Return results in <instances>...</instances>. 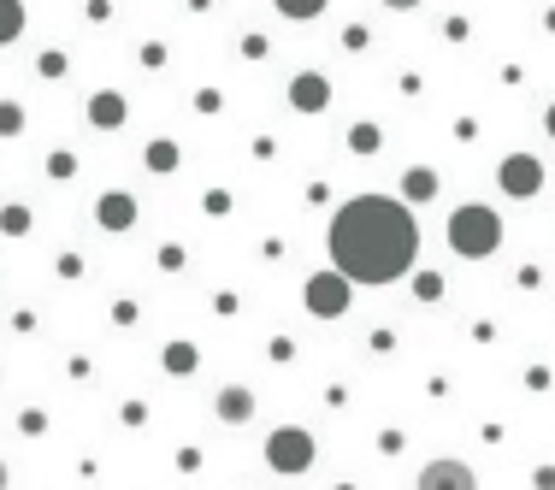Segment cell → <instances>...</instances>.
<instances>
[{
  "instance_id": "7",
  "label": "cell",
  "mask_w": 555,
  "mask_h": 490,
  "mask_svg": "<svg viewBox=\"0 0 555 490\" xmlns=\"http://www.w3.org/2000/svg\"><path fill=\"white\" fill-rule=\"evenodd\" d=\"M414 490H479V479L461 467V461H432L426 473H420V485Z\"/></svg>"
},
{
  "instance_id": "21",
  "label": "cell",
  "mask_w": 555,
  "mask_h": 490,
  "mask_svg": "<svg viewBox=\"0 0 555 490\" xmlns=\"http://www.w3.org/2000/svg\"><path fill=\"white\" fill-rule=\"evenodd\" d=\"M0 490H6V467H0Z\"/></svg>"
},
{
  "instance_id": "6",
  "label": "cell",
  "mask_w": 555,
  "mask_h": 490,
  "mask_svg": "<svg viewBox=\"0 0 555 490\" xmlns=\"http://www.w3.org/2000/svg\"><path fill=\"white\" fill-rule=\"evenodd\" d=\"M290 107H296V113H325V107H331V83H325L319 71H302V77L290 83Z\"/></svg>"
},
{
  "instance_id": "5",
  "label": "cell",
  "mask_w": 555,
  "mask_h": 490,
  "mask_svg": "<svg viewBox=\"0 0 555 490\" xmlns=\"http://www.w3.org/2000/svg\"><path fill=\"white\" fill-rule=\"evenodd\" d=\"M266 461H272V467H284V473H302V467H308L313 461V443H308V431H278V437H272V443H266Z\"/></svg>"
},
{
  "instance_id": "19",
  "label": "cell",
  "mask_w": 555,
  "mask_h": 490,
  "mask_svg": "<svg viewBox=\"0 0 555 490\" xmlns=\"http://www.w3.org/2000/svg\"><path fill=\"white\" fill-rule=\"evenodd\" d=\"M384 6H396V12H414V6H420V0H384Z\"/></svg>"
},
{
  "instance_id": "1",
  "label": "cell",
  "mask_w": 555,
  "mask_h": 490,
  "mask_svg": "<svg viewBox=\"0 0 555 490\" xmlns=\"http://www.w3.org/2000/svg\"><path fill=\"white\" fill-rule=\"evenodd\" d=\"M414 254H420V231L408 207L390 195H355L331 219V260L349 284H390L414 266Z\"/></svg>"
},
{
  "instance_id": "8",
  "label": "cell",
  "mask_w": 555,
  "mask_h": 490,
  "mask_svg": "<svg viewBox=\"0 0 555 490\" xmlns=\"http://www.w3.org/2000/svg\"><path fill=\"white\" fill-rule=\"evenodd\" d=\"M130 219H136V201H130L124 189H113V195L101 201V225H107V231H124Z\"/></svg>"
},
{
  "instance_id": "15",
  "label": "cell",
  "mask_w": 555,
  "mask_h": 490,
  "mask_svg": "<svg viewBox=\"0 0 555 490\" xmlns=\"http://www.w3.org/2000/svg\"><path fill=\"white\" fill-rule=\"evenodd\" d=\"M148 166H154V172H172V166H178L172 142H154V148H148Z\"/></svg>"
},
{
  "instance_id": "10",
  "label": "cell",
  "mask_w": 555,
  "mask_h": 490,
  "mask_svg": "<svg viewBox=\"0 0 555 490\" xmlns=\"http://www.w3.org/2000/svg\"><path fill=\"white\" fill-rule=\"evenodd\" d=\"M402 189H408V201H432V195H437V172H426V166H414V172L402 178Z\"/></svg>"
},
{
  "instance_id": "20",
  "label": "cell",
  "mask_w": 555,
  "mask_h": 490,
  "mask_svg": "<svg viewBox=\"0 0 555 490\" xmlns=\"http://www.w3.org/2000/svg\"><path fill=\"white\" fill-rule=\"evenodd\" d=\"M544 124H550V136H555V107H550V113H544Z\"/></svg>"
},
{
  "instance_id": "16",
  "label": "cell",
  "mask_w": 555,
  "mask_h": 490,
  "mask_svg": "<svg viewBox=\"0 0 555 490\" xmlns=\"http://www.w3.org/2000/svg\"><path fill=\"white\" fill-rule=\"evenodd\" d=\"M166 367L189 372V367H195V349H189V343H172V349H166Z\"/></svg>"
},
{
  "instance_id": "3",
  "label": "cell",
  "mask_w": 555,
  "mask_h": 490,
  "mask_svg": "<svg viewBox=\"0 0 555 490\" xmlns=\"http://www.w3.org/2000/svg\"><path fill=\"white\" fill-rule=\"evenodd\" d=\"M308 307L319 319H337V313L349 307V278H343V272H313L308 278Z\"/></svg>"
},
{
  "instance_id": "11",
  "label": "cell",
  "mask_w": 555,
  "mask_h": 490,
  "mask_svg": "<svg viewBox=\"0 0 555 490\" xmlns=\"http://www.w3.org/2000/svg\"><path fill=\"white\" fill-rule=\"evenodd\" d=\"M219 414H225V420H248V414H254V396H248V390H219Z\"/></svg>"
},
{
  "instance_id": "14",
  "label": "cell",
  "mask_w": 555,
  "mask_h": 490,
  "mask_svg": "<svg viewBox=\"0 0 555 490\" xmlns=\"http://www.w3.org/2000/svg\"><path fill=\"white\" fill-rule=\"evenodd\" d=\"M349 148L355 154H378V124H355L349 130Z\"/></svg>"
},
{
  "instance_id": "9",
  "label": "cell",
  "mask_w": 555,
  "mask_h": 490,
  "mask_svg": "<svg viewBox=\"0 0 555 490\" xmlns=\"http://www.w3.org/2000/svg\"><path fill=\"white\" fill-rule=\"evenodd\" d=\"M89 119L101 124V130H113V124L124 119V101L113 95V89H107V95H95V101H89Z\"/></svg>"
},
{
  "instance_id": "2",
  "label": "cell",
  "mask_w": 555,
  "mask_h": 490,
  "mask_svg": "<svg viewBox=\"0 0 555 490\" xmlns=\"http://www.w3.org/2000/svg\"><path fill=\"white\" fill-rule=\"evenodd\" d=\"M496 243H502V219H496L491 207H455L449 213V248L455 254L485 260V254H496Z\"/></svg>"
},
{
  "instance_id": "17",
  "label": "cell",
  "mask_w": 555,
  "mask_h": 490,
  "mask_svg": "<svg viewBox=\"0 0 555 490\" xmlns=\"http://www.w3.org/2000/svg\"><path fill=\"white\" fill-rule=\"evenodd\" d=\"M420 296H426V302L443 296V278H437V272H420Z\"/></svg>"
},
{
  "instance_id": "13",
  "label": "cell",
  "mask_w": 555,
  "mask_h": 490,
  "mask_svg": "<svg viewBox=\"0 0 555 490\" xmlns=\"http://www.w3.org/2000/svg\"><path fill=\"white\" fill-rule=\"evenodd\" d=\"M278 12L302 24V18H319V12H325V0H278Z\"/></svg>"
},
{
  "instance_id": "12",
  "label": "cell",
  "mask_w": 555,
  "mask_h": 490,
  "mask_svg": "<svg viewBox=\"0 0 555 490\" xmlns=\"http://www.w3.org/2000/svg\"><path fill=\"white\" fill-rule=\"evenodd\" d=\"M18 30H24V6L0 0V42H18Z\"/></svg>"
},
{
  "instance_id": "4",
  "label": "cell",
  "mask_w": 555,
  "mask_h": 490,
  "mask_svg": "<svg viewBox=\"0 0 555 490\" xmlns=\"http://www.w3.org/2000/svg\"><path fill=\"white\" fill-rule=\"evenodd\" d=\"M496 178H502V189H508L514 201H532V195L544 189V166H538V160H526V154H508Z\"/></svg>"
},
{
  "instance_id": "18",
  "label": "cell",
  "mask_w": 555,
  "mask_h": 490,
  "mask_svg": "<svg viewBox=\"0 0 555 490\" xmlns=\"http://www.w3.org/2000/svg\"><path fill=\"white\" fill-rule=\"evenodd\" d=\"M18 124H24V113H18L12 101H0V130H18Z\"/></svg>"
}]
</instances>
